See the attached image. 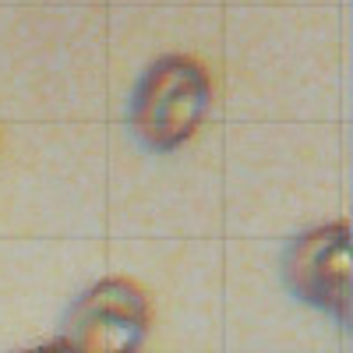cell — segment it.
<instances>
[{"mask_svg": "<svg viewBox=\"0 0 353 353\" xmlns=\"http://www.w3.org/2000/svg\"><path fill=\"white\" fill-rule=\"evenodd\" d=\"M212 78L194 57L166 53L141 71L128 106V128L145 152H173L205 124Z\"/></svg>", "mask_w": 353, "mask_h": 353, "instance_id": "cell-1", "label": "cell"}, {"mask_svg": "<svg viewBox=\"0 0 353 353\" xmlns=\"http://www.w3.org/2000/svg\"><path fill=\"white\" fill-rule=\"evenodd\" d=\"M149 321L152 311L141 286L124 276H106L71 304L57 343L68 353H138Z\"/></svg>", "mask_w": 353, "mask_h": 353, "instance_id": "cell-2", "label": "cell"}, {"mask_svg": "<svg viewBox=\"0 0 353 353\" xmlns=\"http://www.w3.org/2000/svg\"><path fill=\"white\" fill-rule=\"evenodd\" d=\"M283 279L297 301L314 311L332 314L346 325L350 311V223H321L297 241H290L283 254Z\"/></svg>", "mask_w": 353, "mask_h": 353, "instance_id": "cell-3", "label": "cell"}, {"mask_svg": "<svg viewBox=\"0 0 353 353\" xmlns=\"http://www.w3.org/2000/svg\"><path fill=\"white\" fill-rule=\"evenodd\" d=\"M18 353H68V350H64L61 343L53 339V343H46V346H32V350H18Z\"/></svg>", "mask_w": 353, "mask_h": 353, "instance_id": "cell-4", "label": "cell"}]
</instances>
